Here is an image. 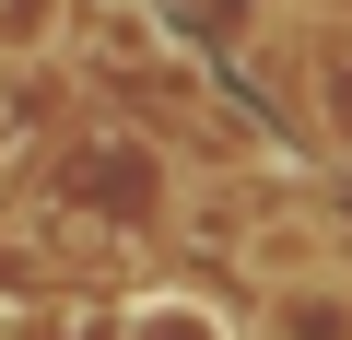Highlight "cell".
<instances>
[{
  "label": "cell",
  "instance_id": "obj_1",
  "mask_svg": "<svg viewBox=\"0 0 352 340\" xmlns=\"http://www.w3.org/2000/svg\"><path fill=\"white\" fill-rule=\"evenodd\" d=\"M294 117L329 164H352V0H305L294 12Z\"/></svg>",
  "mask_w": 352,
  "mask_h": 340
},
{
  "label": "cell",
  "instance_id": "obj_2",
  "mask_svg": "<svg viewBox=\"0 0 352 340\" xmlns=\"http://www.w3.org/2000/svg\"><path fill=\"white\" fill-rule=\"evenodd\" d=\"M94 328L106 340H247V305L223 282H200V270H141Z\"/></svg>",
  "mask_w": 352,
  "mask_h": 340
},
{
  "label": "cell",
  "instance_id": "obj_3",
  "mask_svg": "<svg viewBox=\"0 0 352 340\" xmlns=\"http://www.w3.org/2000/svg\"><path fill=\"white\" fill-rule=\"evenodd\" d=\"M247 340H352V258L247 282Z\"/></svg>",
  "mask_w": 352,
  "mask_h": 340
},
{
  "label": "cell",
  "instance_id": "obj_4",
  "mask_svg": "<svg viewBox=\"0 0 352 340\" xmlns=\"http://www.w3.org/2000/svg\"><path fill=\"white\" fill-rule=\"evenodd\" d=\"M71 59V0H0V82Z\"/></svg>",
  "mask_w": 352,
  "mask_h": 340
},
{
  "label": "cell",
  "instance_id": "obj_5",
  "mask_svg": "<svg viewBox=\"0 0 352 340\" xmlns=\"http://www.w3.org/2000/svg\"><path fill=\"white\" fill-rule=\"evenodd\" d=\"M0 152H12V94H0Z\"/></svg>",
  "mask_w": 352,
  "mask_h": 340
}]
</instances>
